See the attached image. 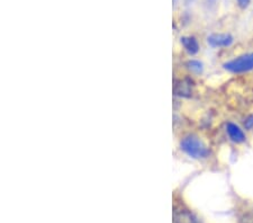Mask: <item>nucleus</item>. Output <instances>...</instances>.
Returning a JSON list of instances; mask_svg holds the SVG:
<instances>
[{
  "label": "nucleus",
  "mask_w": 253,
  "mask_h": 223,
  "mask_svg": "<svg viewBox=\"0 0 253 223\" xmlns=\"http://www.w3.org/2000/svg\"><path fill=\"white\" fill-rule=\"evenodd\" d=\"M180 148L186 155L194 159H204L210 156V150L207 149L202 140L196 135H187L180 142Z\"/></svg>",
  "instance_id": "1"
},
{
  "label": "nucleus",
  "mask_w": 253,
  "mask_h": 223,
  "mask_svg": "<svg viewBox=\"0 0 253 223\" xmlns=\"http://www.w3.org/2000/svg\"><path fill=\"white\" fill-rule=\"evenodd\" d=\"M224 68L227 71L233 72V74H242V72L251 71L253 70V53L241 55L228 61L224 64Z\"/></svg>",
  "instance_id": "2"
},
{
  "label": "nucleus",
  "mask_w": 253,
  "mask_h": 223,
  "mask_svg": "<svg viewBox=\"0 0 253 223\" xmlns=\"http://www.w3.org/2000/svg\"><path fill=\"white\" fill-rule=\"evenodd\" d=\"M173 94L178 97H190L193 95V81L189 78L177 79L173 83Z\"/></svg>",
  "instance_id": "3"
},
{
  "label": "nucleus",
  "mask_w": 253,
  "mask_h": 223,
  "mask_svg": "<svg viewBox=\"0 0 253 223\" xmlns=\"http://www.w3.org/2000/svg\"><path fill=\"white\" fill-rule=\"evenodd\" d=\"M173 223H202L198 218L187 209H175L173 211Z\"/></svg>",
  "instance_id": "4"
},
{
  "label": "nucleus",
  "mask_w": 253,
  "mask_h": 223,
  "mask_svg": "<svg viewBox=\"0 0 253 223\" xmlns=\"http://www.w3.org/2000/svg\"><path fill=\"white\" fill-rule=\"evenodd\" d=\"M211 47H226L233 43V38L230 34H211L207 39Z\"/></svg>",
  "instance_id": "5"
},
{
  "label": "nucleus",
  "mask_w": 253,
  "mask_h": 223,
  "mask_svg": "<svg viewBox=\"0 0 253 223\" xmlns=\"http://www.w3.org/2000/svg\"><path fill=\"white\" fill-rule=\"evenodd\" d=\"M226 132L228 136H230V139L235 142V143H242V142L246 141V134H244L242 130L234 123L228 122L226 124Z\"/></svg>",
  "instance_id": "6"
},
{
  "label": "nucleus",
  "mask_w": 253,
  "mask_h": 223,
  "mask_svg": "<svg viewBox=\"0 0 253 223\" xmlns=\"http://www.w3.org/2000/svg\"><path fill=\"white\" fill-rule=\"evenodd\" d=\"M181 44L189 54H196L199 51V44L193 36H183L181 38Z\"/></svg>",
  "instance_id": "7"
},
{
  "label": "nucleus",
  "mask_w": 253,
  "mask_h": 223,
  "mask_svg": "<svg viewBox=\"0 0 253 223\" xmlns=\"http://www.w3.org/2000/svg\"><path fill=\"white\" fill-rule=\"evenodd\" d=\"M187 67H188L189 70L196 72V74H201L203 71V64L197 60H190L189 62L187 63Z\"/></svg>",
  "instance_id": "8"
},
{
  "label": "nucleus",
  "mask_w": 253,
  "mask_h": 223,
  "mask_svg": "<svg viewBox=\"0 0 253 223\" xmlns=\"http://www.w3.org/2000/svg\"><path fill=\"white\" fill-rule=\"evenodd\" d=\"M236 1H238V5L241 8H247L249 5H250L251 0H236Z\"/></svg>",
  "instance_id": "9"
},
{
  "label": "nucleus",
  "mask_w": 253,
  "mask_h": 223,
  "mask_svg": "<svg viewBox=\"0 0 253 223\" xmlns=\"http://www.w3.org/2000/svg\"><path fill=\"white\" fill-rule=\"evenodd\" d=\"M246 128L247 129H251L253 127V116H250L249 119L246 121Z\"/></svg>",
  "instance_id": "10"
},
{
  "label": "nucleus",
  "mask_w": 253,
  "mask_h": 223,
  "mask_svg": "<svg viewBox=\"0 0 253 223\" xmlns=\"http://www.w3.org/2000/svg\"><path fill=\"white\" fill-rule=\"evenodd\" d=\"M242 223H253V218H246L244 220L242 221Z\"/></svg>",
  "instance_id": "11"
},
{
  "label": "nucleus",
  "mask_w": 253,
  "mask_h": 223,
  "mask_svg": "<svg viewBox=\"0 0 253 223\" xmlns=\"http://www.w3.org/2000/svg\"><path fill=\"white\" fill-rule=\"evenodd\" d=\"M208 2H211V3H214V2H215V0H208Z\"/></svg>",
  "instance_id": "12"
},
{
  "label": "nucleus",
  "mask_w": 253,
  "mask_h": 223,
  "mask_svg": "<svg viewBox=\"0 0 253 223\" xmlns=\"http://www.w3.org/2000/svg\"><path fill=\"white\" fill-rule=\"evenodd\" d=\"M173 1H175V0H173Z\"/></svg>",
  "instance_id": "13"
}]
</instances>
